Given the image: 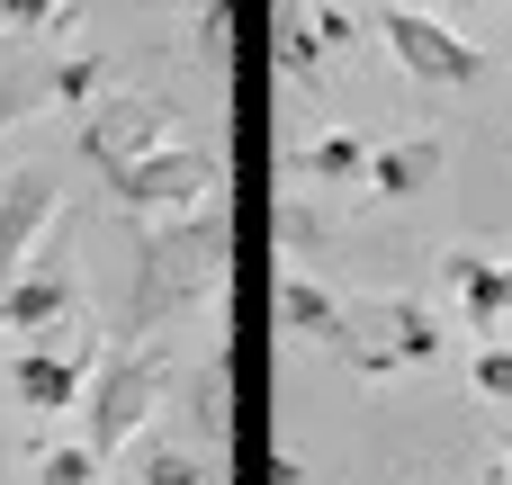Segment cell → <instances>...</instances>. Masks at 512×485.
Instances as JSON below:
<instances>
[{
  "label": "cell",
  "mask_w": 512,
  "mask_h": 485,
  "mask_svg": "<svg viewBox=\"0 0 512 485\" xmlns=\"http://www.w3.org/2000/svg\"><path fill=\"white\" fill-rule=\"evenodd\" d=\"M441 171H450V144H441V135H405V144H378L360 180H369L378 198H423Z\"/></svg>",
  "instance_id": "obj_11"
},
{
  "label": "cell",
  "mask_w": 512,
  "mask_h": 485,
  "mask_svg": "<svg viewBox=\"0 0 512 485\" xmlns=\"http://www.w3.org/2000/svg\"><path fill=\"white\" fill-rule=\"evenodd\" d=\"M441 279H450V297H459V324H504L512 315V261H486V252H450L441 261Z\"/></svg>",
  "instance_id": "obj_10"
},
{
  "label": "cell",
  "mask_w": 512,
  "mask_h": 485,
  "mask_svg": "<svg viewBox=\"0 0 512 485\" xmlns=\"http://www.w3.org/2000/svg\"><path fill=\"white\" fill-rule=\"evenodd\" d=\"M189 432H198L207 459L234 450V360H225V351H207V369L189 378Z\"/></svg>",
  "instance_id": "obj_12"
},
{
  "label": "cell",
  "mask_w": 512,
  "mask_h": 485,
  "mask_svg": "<svg viewBox=\"0 0 512 485\" xmlns=\"http://www.w3.org/2000/svg\"><path fill=\"white\" fill-rule=\"evenodd\" d=\"M99 90H108V63H99V54H63V63L45 72V99H72V108H90Z\"/></svg>",
  "instance_id": "obj_17"
},
{
  "label": "cell",
  "mask_w": 512,
  "mask_h": 485,
  "mask_svg": "<svg viewBox=\"0 0 512 485\" xmlns=\"http://www.w3.org/2000/svg\"><path fill=\"white\" fill-rule=\"evenodd\" d=\"M126 450H135V485H207V450H180V441H162L153 423H144Z\"/></svg>",
  "instance_id": "obj_14"
},
{
  "label": "cell",
  "mask_w": 512,
  "mask_h": 485,
  "mask_svg": "<svg viewBox=\"0 0 512 485\" xmlns=\"http://www.w3.org/2000/svg\"><path fill=\"white\" fill-rule=\"evenodd\" d=\"M162 387H171V351H108L90 378H81V450L90 459H126V441L162 414Z\"/></svg>",
  "instance_id": "obj_2"
},
{
  "label": "cell",
  "mask_w": 512,
  "mask_h": 485,
  "mask_svg": "<svg viewBox=\"0 0 512 485\" xmlns=\"http://www.w3.org/2000/svg\"><path fill=\"white\" fill-rule=\"evenodd\" d=\"M54 207H63V171H9L0 180V279L54 234Z\"/></svg>",
  "instance_id": "obj_8"
},
{
  "label": "cell",
  "mask_w": 512,
  "mask_h": 485,
  "mask_svg": "<svg viewBox=\"0 0 512 485\" xmlns=\"http://www.w3.org/2000/svg\"><path fill=\"white\" fill-rule=\"evenodd\" d=\"M108 180V198L126 207V216H180V207H198V198H216L225 189V162L207 153V144H153V153H135V162H117V171H99Z\"/></svg>",
  "instance_id": "obj_4"
},
{
  "label": "cell",
  "mask_w": 512,
  "mask_h": 485,
  "mask_svg": "<svg viewBox=\"0 0 512 485\" xmlns=\"http://www.w3.org/2000/svg\"><path fill=\"white\" fill-rule=\"evenodd\" d=\"M504 468H512V450H504Z\"/></svg>",
  "instance_id": "obj_21"
},
{
  "label": "cell",
  "mask_w": 512,
  "mask_h": 485,
  "mask_svg": "<svg viewBox=\"0 0 512 485\" xmlns=\"http://www.w3.org/2000/svg\"><path fill=\"white\" fill-rule=\"evenodd\" d=\"M378 36H387V54H396L423 90H468V81H486V54H477L459 27H441L432 9L387 0V9H378Z\"/></svg>",
  "instance_id": "obj_5"
},
{
  "label": "cell",
  "mask_w": 512,
  "mask_h": 485,
  "mask_svg": "<svg viewBox=\"0 0 512 485\" xmlns=\"http://www.w3.org/2000/svg\"><path fill=\"white\" fill-rule=\"evenodd\" d=\"M279 315H288V333H306V342H324V351H333L351 306H342L333 288H315V279H297V270H288V279H279Z\"/></svg>",
  "instance_id": "obj_13"
},
{
  "label": "cell",
  "mask_w": 512,
  "mask_h": 485,
  "mask_svg": "<svg viewBox=\"0 0 512 485\" xmlns=\"http://www.w3.org/2000/svg\"><path fill=\"white\" fill-rule=\"evenodd\" d=\"M63 315H81V270H72V252L45 234V243L0 279V333H45V324H63Z\"/></svg>",
  "instance_id": "obj_7"
},
{
  "label": "cell",
  "mask_w": 512,
  "mask_h": 485,
  "mask_svg": "<svg viewBox=\"0 0 512 485\" xmlns=\"http://www.w3.org/2000/svg\"><path fill=\"white\" fill-rule=\"evenodd\" d=\"M468 387H477L486 405H512V342H486V351L468 360Z\"/></svg>",
  "instance_id": "obj_19"
},
{
  "label": "cell",
  "mask_w": 512,
  "mask_h": 485,
  "mask_svg": "<svg viewBox=\"0 0 512 485\" xmlns=\"http://www.w3.org/2000/svg\"><path fill=\"white\" fill-rule=\"evenodd\" d=\"M171 135H180V108L153 99V90H117V99H90V108H81V153H90L99 171H117V162L171 144Z\"/></svg>",
  "instance_id": "obj_6"
},
{
  "label": "cell",
  "mask_w": 512,
  "mask_h": 485,
  "mask_svg": "<svg viewBox=\"0 0 512 485\" xmlns=\"http://www.w3.org/2000/svg\"><path fill=\"white\" fill-rule=\"evenodd\" d=\"M378 9H387V0H378Z\"/></svg>",
  "instance_id": "obj_22"
},
{
  "label": "cell",
  "mask_w": 512,
  "mask_h": 485,
  "mask_svg": "<svg viewBox=\"0 0 512 485\" xmlns=\"http://www.w3.org/2000/svg\"><path fill=\"white\" fill-rule=\"evenodd\" d=\"M0 27L36 36V27H81V0H0Z\"/></svg>",
  "instance_id": "obj_18"
},
{
  "label": "cell",
  "mask_w": 512,
  "mask_h": 485,
  "mask_svg": "<svg viewBox=\"0 0 512 485\" xmlns=\"http://www.w3.org/2000/svg\"><path fill=\"white\" fill-rule=\"evenodd\" d=\"M27 485H99V459L72 441V450H36V477Z\"/></svg>",
  "instance_id": "obj_20"
},
{
  "label": "cell",
  "mask_w": 512,
  "mask_h": 485,
  "mask_svg": "<svg viewBox=\"0 0 512 485\" xmlns=\"http://www.w3.org/2000/svg\"><path fill=\"white\" fill-rule=\"evenodd\" d=\"M27 108H45V72H27V36L9 27V36H0V135H9Z\"/></svg>",
  "instance_id": "obj_16"
},
{
  "label": "cell",
  "mask_w": 512,
  "mask_h": 485,
  "mask_svg": "<svg viewBox=\"0 0 512 485\" xmlns=\"http://www.w3.org/2000/svg\"><path fill=\"white\" fill-rule=\"evenodd\" d=\"M81 378H90V351H18L9 360V396L27 414H72L81 405Z\"/></svg>",
  "instance_id": "obj_9"
},
{
  "label": "cell",
  "mask_w": 512,
  "mask_h": 485,
  "mask_svg": "<svg viewBox=\"0 0 512 485\" xmlns=\"http://www.w3.org/2000/svg\"><path fill=\"white\" fill-rule=\"evenodd\" d=\"M360 171H369V144H360V135H342V126H333V135H315V144L297 153V180H315V189H342V180H360Z\"/></svg>",
  "instance_id": "obj_15"
},
{
  "label": "cell",
  "mask_w": 512,
  "mask_h": 485,
  "mask_svg": "<svg viewBox=\"0 0 512 485\" xmlns=\"http://www.w3.org/2000/svg\"><path fill=\"white\" fill-rule=\"evenodd\" d=\"M225 270H234V207H225V189L198 198V207H180V216H144V234H135V288H126L117 324L153 333V324L207 306L225 288Z\"/></svg>",
  "instance_id": "obj_1"
},
{
  "label": "cell",
  "mask_w": 512,
  "mask_h": 485,
  "mask_svg": "<svg viewBox=\"0 0 512 485\" xmlns=\"http://www.w3.org/2000/svg\"><path fill=\"white\" fill-rule=\"evenodd\" d=\"M351 315H342V360L360 369V378H396V369H432L441 351H450V324L423 306V297H342Z\"/></svg>",
  "instance_id": "obj_3"
}]
</instances>
